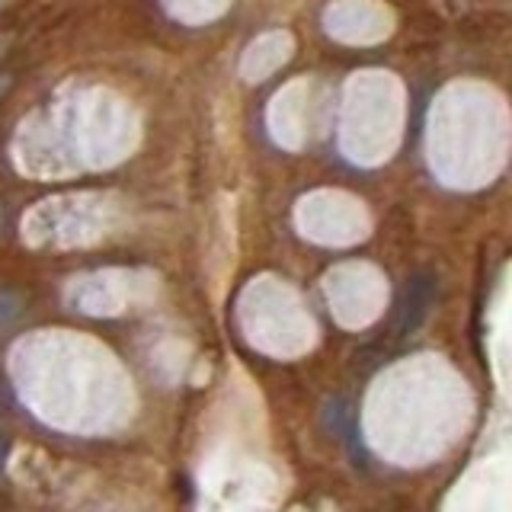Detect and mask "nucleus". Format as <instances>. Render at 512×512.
Instances as JSON below:
<instances>
[{
  "mask_svg": "<svg viewBox=\"0 0 512 512\" xmlns=\"http://www.w3.org/2000/svg\"><path fill=\"white\" fill-rule=\"evenodd\" d=\"M432 298H436V279H432L429 272H416V276H410L404 282L400 298H397V314H394V324H397L400 336L413 333L423 324L432 308Z\"/></svg>",
  "mask_w": 512,
  "mask_h": 512,
  "instance_id": "f257e3e1",
  "label": "nucleus"
},
{
  "mask_svg": "<svg viewBox=\"0 0 512 512\" xmlns=\"http://www.w3.org/2000/svg\"><path fill=\"white\" fill-rule=\"evenodd\" d=\"M13 317H16V301L10 295H0V324H7Z\"/></svg>",
  "mask_w": 512,
  "mask_h": 512,
  "instance_id": "f03ea898",
  "label": "nucleus"
},
{
  "mask_svg": "<svg viewBox=\"0 0 512 512\" xmlns=\"http://www.w3.org/2000/svg\"><path fill=\"white\" fill-rule=\"evenodd\" d=\"M10 87H13V77L10 74H0V100H4Z\"/></svg>",
  "mask_w": 512,
  "mask_h": 512,
  "instance_id": "7ed1b4c3",
  "label": "nucleus"
},
{
  "mask_svg": "<svg viewBox=\"0 0 512 512\" xmlns=\"http://www.w3.org/2000/svg\"><path fill=\"white\" fill-rule=\"evenodd\" d=\"M7 455H10V442H7V436H0V468H4Z\"/></svg>",
  "mask_w": 512,
  "mask_h": 512,
  "instance_id": "20e7f679",
  "label": "nucleus"
}]
</instances>
